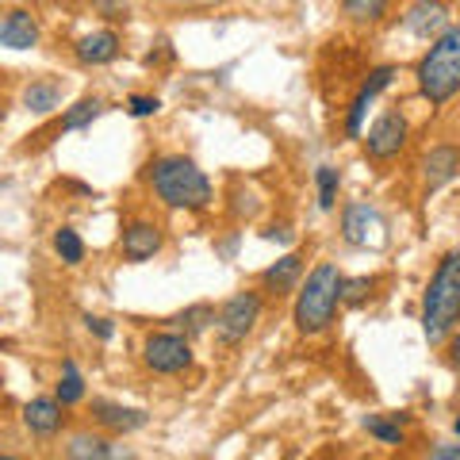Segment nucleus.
I'll use <instances>...</instances> for the list:
<instances>
[{
  "label": "nucleus",
  "mask_w": 460,
  "mask_h": 460,
  "mask_svg": "<svg viewBox=\"0 0 460 460\" xmlns=\"http://www.w3.org/2000/svg\"><path fill=\"white\" fill-rule=\"evenodd\" d=\"M261 311H265L261 292H253V288H246V292H234L219 311H215V334H219L223 345L246 341L253 334L257 319H261Z\"/></svg>",
  "instance_id": "nucleus-5"
},
{
  "label": "nucleus",
  "mask_w": 460,
  "mask_h": 460,
  "mask_svg": "<svg viewBox=\"0 0 460 460\" xmlns=\"http://www.w3.org/2000/svg\"><path fill=\"white\" fill-rule=\"evenodd\" d=\"M402 23H407V31L411 35H419V39H441L445 31H449V8L445 4H429V0H422V4H411L407 8V16H402Z\"/></svg>",
  "instance_id": "nucleus-13"
},
{
  "label": "nucleus",
  "mask_w": 460,
  "mask_h": 460,
  "mask_svg": "<svg viewBox=\"0 0 460 460\" xmlns=\"http://www.w3.org/2000/svg\"><path fill=\"white\" fill-rule=\"evenodd\" d=\"M146 184L165 208H177V211H204L215 199L208 172L184 154L154 157V162L146 165Z\"/></svg>",
  "instance_id": "nucleus-1"
},
{
  "label": "nucleus",
  "mask_w": 460,
  "mask_h": 460,
  "mask_svg": "<svg viewBox=\"0 0 460 460\" xmlns=\"http://www.w3.org/2000/svg\"><path fill=\"white\" fill-rule=\"evenodd\" d=\"M127 111H131L135 119H150V115L162 111V100H157V96H142V93H135V96H127Z\"/></svg>",
  "instance_id": "nucleus-28"
},
{
  "label": "nucleus",
  "mask_w": 460,
  "mask_h": 460,
  "mask_svg": "<svg viewBox=\"0 0 460 460\" xmlns=\"http://www.w3.org/2000/svg\"><path fill=\"white\" fill-rule=\"evenodd\" d=\"M341 12L345 16H353V20H361V23H376V20H384L387 4L384 0H345Z\"/></svg>",
  "instance_id": "nucleus-26"
},
{
  "label": "nucleus",
  "mask_w": 460,
  "mask_h": 460,
  "mask_svg": "<svg viewBox=\"0 0 460 460\" xmlns=\"http://www.w3.org/2000/svg\"><path fill=\"white\" fill-rule=\"evenodd\" d=\"M314 184H319V208L323 211H334L338 189H341V172L334 165H319V169H314Z\"/></svg>",
  "instance_id": "nucleus-24"
},
{
  "label": "nucleus",
  "mask_w": 460,
  "mask_h": 460,
  "mask_svg": "<svg viewBox=\"0 0 460 460\" xmlns=\"http://www.w3.org/2000/svg\"><path fill=\"white\" fill-rule=\"evenodd\" d=\"M429 460H460V445H438Z\"/></svg>",
  "instance_id": "nucleus-30"
},
{
  "label": "nucleus",
  "mask_w": 460,
  "mask_h": 460,
  "mask_svg": "<svg viewBox=\"0 0 460 460\" xmlns=\"http://www.w3.org/2000/svg\"><path fill=\"white\" fill-rule=\"evenodd\" d=\"M460 323V246L438 261L422 296V334L429 345L445 341Z\"/></svg>",
  "instance_id": "nucleus-2"
},
{
  "label": "nucleus",
  "mask_w": 460,
  "mask_h": 460,
  "mask_svg": "<svg viewBox=\"0 0 460 460\" xmlns=\"http://www.w3.org/2000/svg\"><path fill=\"white\" fill-rule=\"evenodd\" d=\"M361 426H365L376 441H384V445H402V426L392 419V414H387V419H384V414H365Z\"/></svg>",
  "instance_id": "nucleus-25"
},
{
  "label": "nucleus",
  "mask_w": 460,
  "mask_h": 460,
  "mask_svg": "<svg viewBox=\"0 0 460 460\" xmlns=\"http://www.w3.org/2000/svg\"><path fill=\"white\" fill-rule=\"evenodd\" d=\"M54 253L62 257L66 265H81L84 261V238L74 226H58L54 230Z\"/></svg>",
  "instance_id": "nucleus-23"
},
{
  "label": "nucleus",
  "mask_w": 460,
  "mask_h": 460,
  "mask_svg": "<svg viewBox=\"0 0 460 460\" xmlns=\"http://www.w3.org/2000/svg\"><path fill=\"white\" fill-rule=\"evenodd\" d=\"M341 280H345V272L334 261H319L307 272V280L296 296V307H292L299 334H323V330H330V323H334V314L341 307Z\"/></svg>",
  "instance_id": "nucleus-3"
},
{
  "label": "nucleus",
  "mask_w": 460,
  "mask_h": 460,
  "mask_svg": "<svg viewBox=\"0 0 460 460\" xmlns=\"http://www.w3.org/2000/svg\"><path fill=\"white\" fill-rule=\"evenodd\" d=\"M453 429H456V434H460V414H456V422H453Z\"/></svg>",
  "instance_id": "nucleus-35"
},
{
  "label": "nucleus",
  "mask_w": 460,
  "mask_h": 460,
  "mask_svg": "<svg viewBox=\"0 0 460 460\" xmlns=\"http://www.w3.org/2000/svg\"><path fill=\"white\" fill-rule=\"evenodd\" d=\"M162 226L150 223V219H131L123 226V238H119V253L127 257L131 265H142V261H154L162 253Z\"/></svg>",
  "instance_id": "nucleus-10"
},
{
  "label": "nucleus",
  "mask_w": 460,
  "mask_h": 460,
  "mask_svg": "<svg viewBox=\"0 0 460 460\" xmlns=\"http://www.w3.org/2000/svg\"><path fill=\"white\" fill-rule=\"evenodd\" d=\"M66 460H131V449L115 445L104 434H93V429H77L66 441Z\"/></svg>",
  "instance_id": "nucleus-11"
},
{
  "label": "nucleus",
  "mask_w": 460,
  "mask_h": 460,
  "mask_svg": "<svg viewBox=\"0 0 460 460\" xmlns=\"http://www.w3.org/2000/svg\"><path fill=\"white\" fill-rule=\"evenodd\" d=\"M4 115H8V111H4V100H0V123H4Z\"/></svg>",
  "instance_id": "nucleus-33"
},
{
  "label": "nucleus",
  "mask_w": 460,
  "mask_h": 460,
  "mask_svg": "<svg viewBox=\"0 0 460 460\" xmlns=\"http://www.w3.org/2000/svg\"><path fill=\"white\" fill-rule=\"evenodd\" d=\"M84 330H89V334H96L100 341H111V338H115L111 319H100V314H84Z\"/></svg>",
  "instance_id": "nucleus-29"
},
{
  "label": "nucleus",
  "mask_w": 460,
  "mask_h": 460,
  "mask_svg": "<svg viewBox=\"0 0 460 460\" xmlns=\"http://www.w3.org/2000/svg\"><path fill=\"white\" fill-rule=\"evenodd\" d=\"M77 62L81 66H108L115 62V54H119V35L115 31H93L77 42Z\"/></svg>",
  "instance_id": "nucleus-18"
},
{
  "label": "nucleus",
  "mask_w": 460,
  "mask_h": 460,
  "mask_svg": "<svg viewBox=\"0 0 460 460\" xmlns=\"http://www.w3.org/2000/svg\"><path fill=\"white\" fill-rule=\"evenodd\" d=\"M449 365L453 372H460V330H453V338H449Z\"/></svg>",
  "instance_id": "nucleus-31"
},
{
  "label": "nucleus",
  "mask_w": 460,
  "mask_h": 460,
  "mask_svg": "<svg viewBox=\"0 0 460 460\" xmlns=\"http://www.w3.org/2000/svg\"><path fill=\"white\" fill-rule=\"evenodd\" d=\"M0 460H20V456H8V453H0Z\"/></svg>",
  "instance_id": "nucleus-34"
},
{
  "label": "nucleus",
  "mask_w": 460,
  "mask_h": 460,
  "mask_svg": "<svg viewBox=\"0 0 460 460\" xmlns=\"http://www.w3.org/2000/svg\"><path fill=\"white\" fill-rule=\"evenodd\" d=\"M265 238H269V242H292L288 226H269V230H265Z\"/></svg>",
  "instance_id": "nucleus-32"
},
{
  "label": "nucleus",
  "mask_w": 460,
  "mask_h": 460,
  "mask_svg": "<svg viewBox=\"0 0 460 460\" xmlns=\"http://www.w3.org/2000/svg\"><path fill=\"white\" fill-rule=\"evenodd\" d=\"M142 361L157 376H177V372L192 368V341L172 330H154L142 341Z\"/></svg>",
  "instance_id": "nucleus-6"
},
{
  "label": "nucleus",
  "mask_w": 460,
  "mask_h": 460,
  "mask_svg": "<svg viewBox=\"0 0 460 460\" xmlns=\"http://www.w3.org/2000/svg\"><path fill=\"white\" fill-rule=\"evenodd\" d=\"M407 135H411L407 115L402 111H384L380 119L368 127L365 154L372 157V162H392V157H399V150L407 146Z\"/></svg>",
  "instance_id": "nucleus-8"
},
{
  "label": "nucleus",
  "mask_w": 460,
  "mask_h": 460,
  "mask_svg": "<svg viewBox=\"0 0 460 460\" xmlns=\"http://www.w3.org/2000/svg\"><path fill=\"white\" fill-rule=\"evenodd\" d=\"M215 323V307L211 304H192V307H184L181 314H177V326L184 330V338H199L204 330Z\"/></svg>",
  "instance_id": "nucleus-22"
},
{
  "label": "nucleus",
  "mask_w": 460,
  "mask_h": 460,
  "mask_svg": "<svg viewBox=\"0 0 460 460\" xmlns=\"http://www.w3.org/2000/svg\"><path fill=\"white\" fill-rule=\"evenodd\" d=\"M341 238L361 250H380V246H387V223L372 204L357 199V204L341 208Z\"/></svg>",
  "instance_id": "nucleus-7"
},
{
  "label": "nucleus",
  "mask_w": 460,
  "mask_h": 460,
  "mask_svg": "<svg viewBox=\"0 0 460 460\" xmlns=\"http://www.w3.org/2000/svg\"><path fill=\"white\" fill-rule=\"evenodd\" d=\"M372 288H376V280H372V277H345L341 280V304L361 307L365 299L372 296Z\"/></svg>",
  "instance_id": "nucleus-27"
},
{
  "label": "nucleus",
  "mask_w": 460,
  "mask_h": 460,
  "mask_svg": "<svg viewBox=\"0 0 460 460\" xmlns=\"http://www.w3.org/2000/svg\"><path fill=\"white\" fill-rule=\"evenodd\" d=\"M395 81V66H376L368 74V81L357 89V96H353V104H349V111H345V135L349 138H361V131H365V115H368V104L376 100L387 84Z\"/></svg>",
  "instance_id": "nucleus-9"
},
{
  "label": "nucleus",
  "mask_w": 460,
  "mask_h": 460,
  "mask_svg": "<svg viewBox=\"0 0 460 460\" xmlns=\"http://www.w3.org/2000/svg\"><path fill=\"white\" fill-rule=\"evenodd\" d=\"M456 172H460V150L456 146H434V150H426V157H422V181H426L429 192L441 189V184H449Z\"/></svg>",
  "instance_id": "nucleus-15"
},
{
  "label": "nucleus",
  "mask_w": 460,
  "mask_h": 460,
  "mask_svg": "<svg viewBox=\"0 0 460 460\" xmlns=\"http://www.w3.org/2000/svg\"><path fill=\"white\" fill-rule=\"evenodd\" d=\"M100 115H104V100H100V96H84V100H77V104L62 115V131L66 135L69 131H84V127H93Z\"/></svg>",
  "instance_id": "nucleus-21"
},
{
  "label": "nucleus",
  "mask_w": 460,
  "mask_h": 460,
  "mask_svg": "<svg viewBox=\"0 0 460 460\" xmlns=\"http://www.w3.org/2000/svg\"><path fill=\"white\" fill-rule=\"evenodd\" d=\"M299 277H304V257L292 250V253H284L280 261H272L261 272V288L269 296H284V292H292V288L299 284Z\"/></svg>",
  "instance_id": "nucleus-17"
},
{
  "label": "nucleus",
  "mask_w": 460,
  "mask_h": 460,
  "mask_svg": "<svg viewBox=\"0 0 460 460\" xmlns=\"http://www.w3.org/2000/svg\"><path fill=\"white\" fill-rule=\"evenodd\" d=\"M93 422L111 429V434H135L150 422V414L142 407H123V402H111V399H93Z\"/></svg>",
  "instance_id": "nucleus-12"
},
{
  "label": "nucleus",
  "mask_w": 460,
  "mask_h": 460,
  "mask_svg": "<svg viewBox=\"0 0 460 460\" xmlns=\"http://www.w3.org/2000/svg\"><path fill=\"white\" fill-rule=\"evenodd\" d=\"M0 47L8 50H31L39 47V20L31 16V12H8L4 20H0Z\"/></svg>",
  "instance_id": "nucleus-14"
},
{
  "label": "nucleus",
  "mask_w": 460,
  "mask_h": 460,
  "mask_svg": "<svg viewBox=\"0 0 460 460\" xmlns=\"http://www.w3.org/2000/svg\"><path fill=\"white\" fill-rule=\"evenodd\" d=\"M23 108L35 111V115H50L58 104H62V84L50 81V77H35L31 84L23 89Z\"/></svg>",
  "instance_id": "nucleus-19"
},
{
  "label": "nucleus",
  "mask_w": 460,
  "mask_h": 460,
  "mask_svg": "<svg viewBox=\"0 0 460 460\" xmlns=\"http://www.w3.org/2000/svg\"><path fill=\"white\" fill-rule=\"evenodd\" d=\"M54 399H58V407H74V402L84 399V376H81V368L74 357H66L62 361V372H58V387H54Z\"/></svg>",
  "instance_id": "nucleus-20"
},
{
  "label": "nucleus",
  "mask_w": 460,
  "mask_h": 460,
  "mask_svg": "<svg viewBox=\"0 0 460 460\" xmlns=\"http://www.w3.org/2000/svg\"><path fill=\"white\" fill-rule=\"evenodd\" d=\"M414 77H419V93L429 104H449L460 93V23H453L441 39L429 42Z\"/></svg>",
  "instance_id": "nucleus-4"
},
{
  "label": "nucleus",
  "mask_w": 460,
  "mask_h": 460,
  "mask_svg": "<svg viewBox=\"0 0 460 460\" xmlns=\"http://www.w3.org/2000/svg\"><path fill=\"white\" fill-rule=\"evenodd\" d=\"M62 407H58V399H50V395H39V399H31L23 407V426L31 429L35 438H54L58 429H62Z\"/></svg>",
  "instance_id": "nucleus-16"
}]
</instances>
